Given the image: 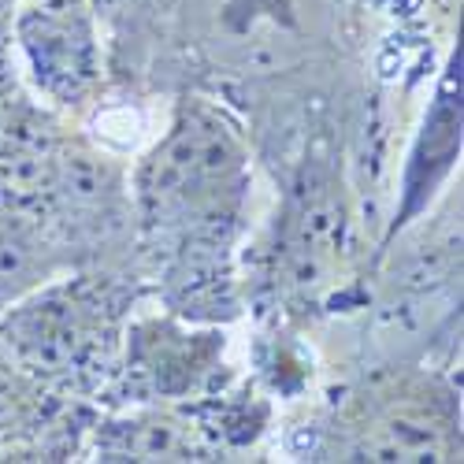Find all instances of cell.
<instances>
[{
  "instance_id": "obj_6",
  "label": "cell",
  "mask_w": 464,
  "mask_h": 464,
  "mask_svg": "<svg viewBox=\"0 0 464 464\" xmlns=\"http://www.w3.org/2000/svg\"><path fill=\"white\" fill-rule=\"evenodd\" d=\"M460 127H464V71H460V45H457L442 67L431 104L423 111L420 130L409 145L394 219L386 227V246L428 212L431 201L442 193V186L450 182L453 168L460 164Z\"/></svg>"
},
{
  "instance_id": "obj_4",
  "label": "cell",
  "mask_w": 464,
  "mask_h": 464,
  "mask_svg": "<svg viewBox=\"0 0 464 464\" xmlns=\"http://www.w3.org/2000/svg\"><path fill=\"white\" fill-rule=\"evenodd\" d=\"M67 134L49 104L34 101L19 82L0 90V208L42 216L67 157Z\"/></svg>"
},
{
  "instance_id": "obj_3",
  "label": "cell",
  "mask_w": 464,
  "mask_h": 464,
  "mask_svg": "<svg viewBox=\"0 0 464 464\" xmlns=\"http://www.w3.org/2000/svg\"><path fill=\"white\" fill-rule=\"evenodd\" d=\"M34 93L49 108H82L101 86V37L86 0H30L8 23Z\"/></svg>"
},
{
  "instance_id": "obj_8",
  "label": "cell",
  "mask_w": 464,
  "mask_h": 464,
  "mask_svg": "<svg viewBox=\"0 0 464 464\" xmlns=\"http://www.w3.org/2000/svg\"><path fill=\"white\" fill-rule=\"evenodd\" d=\"M342 201L334 198V182L320 175H304L294 189L283 227V264L286 279L301 290L316 286L342 249Z\"/></svg>"
},
{
  "instance_id": "obj_9",
  "label": "cell",
  "mask_w": 464,
  "mask_h": 464,
  "mask_svg": "<svg viewBox=\"0 0 464 464\" xmlns=\"http://www.w3.org/2000/svg\"><path fill=\"white\" fill-rule=\"evenodd\" d=\"M101 460H208L212 442L198 423L160 401H141V409L108 420L97 431Z\"/></svg>"
},
{
  "instance_id": "obj_5",
  "label": "cell",
  "mask_w": 464,
  "mask_h": 464,
  "mask_svg": "<svg viewBox=\"0 0 464 464\" xmlns=\"http://www.w3.org/2000/svg\"><path fill=\"white\" fill-rule=\"evenodd\" d=\"M223 334L179 320H138L123 338V386L130 401H179L201 391L219 368Z\"/></svg>"
},
{
  "instance_id": "obj_1",
  "label": "cell",
  "mask_w": 464,
  "mask_h": 464,
  "mask_svg": "<svg viewBox=\"0 0 464 464\" xmlns=\"http://www.w3.org/2000/svg\"><path fill=\"white\" fill-rule=\"evenodd\" d=\"M149 230L175 242L230 235L249 189V149L242 127L201 97L175 108L168 134L149 149L134 175Z\"/></svg>"
},
{
  "instance_id": "obj_2",
  "label": "cell",
  "mask_w": 464,
  "mask_h": 464,
  "mask_svg": "<svg viewBox=\"0 0 464 464\" xmlns=\"http://www.w3.org/2000/svg\"><path fill=\"white\" fill-rule=\"evenodd\" d=\"M115 304L86 279H49L0 313V357L8 368L82 391L115 361Z\"/></svg>"
},
{
  "instance_id": "obj_10",
  "label": "cell",
  "mask_w": 464,
  "mask_h": 464,
  "mask_svg": "<svg viewBox=\"0 0 464 464\" xmlns=\"http://www.w3.org/2000/svg\"><path fill=\"white\" fill-rule=\"evenodd\" d=\"M63 272L60 242L34 212L0 208V313Z\"/></svg>"
},
{
  "instance_id": "obj_7",
  "label": "cell",
  "mask_w": 464,
  "mask_h": 464,
  "mask_svg": "<svg viewBox=\"0 0 464 464\" xmlns=\"http://www.w3.org/2000/svg\"><path fill=\"white\" fill-rule=\"evenodd\" d=\"M342 453V460H460L457 409L450 394L386 398Z\"/></svg>"
}]
</instances>
